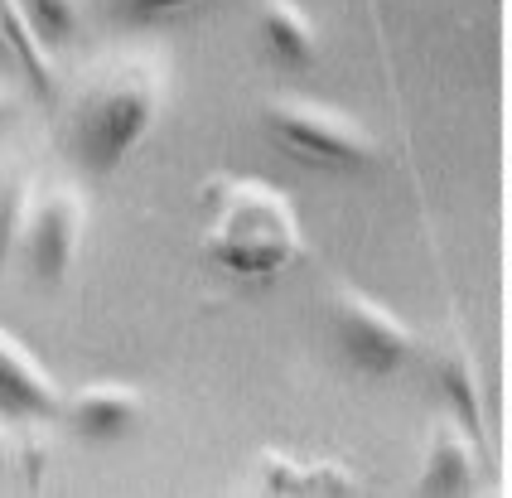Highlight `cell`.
I'll list each match as a JSON object with an SVG mask.
<instances>
[{
  "instance_id": "obj_18",
  "label": "cell",
  "mask_w": 512,
  "mask_h": 498,
  "mask_svg": "<svg viewBox=\"0 0 512 498\" xmlns=\"http://www.w3.org/2000/svg\"><path fill=\"white\" fill-rule=\"evenodd\" d=\"M5 54H10V44H5V34H0V59H5Z\"/></svg>"
},
{
  "instance_id": "obj_2",
  "label": "cell",
  "mask_w": 512,
  "mask_h": 498,
  "mask_svg": "<svg viewBox=\"0 0 512 498\" xmlns=\"http://www.w3.org/2000/svg\"><path fill=\"white\" fill-rule=\"evenodd\" d=\"M165 102V68L155 59H112L87 78L73 107V150L92 179H112L145 131L160 117Z\"/></svg>"
},
{
  "instance_id": "obj_10",
  "label": "cell",
  "mask_w": 512,
  "mask_h": 498,
  "mask_svg": "<svg viewBox=\"0 0 512 498\" xmlns=\"http://www.w3.org/2000/svg\"><path fill=\"white\" fill-rule=\"evenodd\" d=\"M474 484V460H469V445L450 431V426H440L435 440H430L426 450V469H421V489H445V494H459V489H469Z\"/></svg>"
},
{
  "instance_id": "obj_7",
  "label": "cell",
  "mask_w": 512,
  "mask_h": 498,
  "mask_svg": "<svg viewBox=\"0 0 512 498\" xmlns=\"http://www.w3.org/2000/svg\"><path fill=\"white\" fill-rule=\"evenodd\" d=\"M145 411V397L126 382H92L83 392H73L63 402V416L68 426L78 431L83 440H116L126 436Z\"/></svg>"
},
{
  "instance_id": "obj_15",
  "label": "cell",
  "mask_w": 512,
  "mask_h": 498,
  "mask_svg": "<svg viewBox=\"0 0 512 498\" xmlns=\"http://www.w3.org/2000/svg\"><path fill=\"white\" fill-rule=\"evenodd\" d=\"M199 0H121V20H136V25H150V20H165V15H179Z\"/></svg>"
},
{
  "instance_id": "obj_5",
  "label": "cell",
  "mask_w": 512,
  "mask_h": 498,
  "mask_svg": "<svg viewBox=\"0 0 512 498\" xmlns=\"http://www.w3.org/2000/svg\"><path fill=\"white\" fill-rule=\"evenodd\" d=\"M78 242H83V199L73 189H54L44 194L34 213H29L25 228V262L29 271L44 281V286H58L68 276V266L78 257Z\"/></svg>"
},
{
  "instance_id": "obj_1",
  "label": "cell",
  "mask_w": 512,
  "mask_h": 498,
  "mask_svg": "<svg viewBox=\"0 0 512 498\" xmlns=\"http://www.w3.org/2000/svg\"><path fill=\"white\" fill-rule=\"evenodd\" d=\"M199 204V247L213 266L247 276V281H266V276H281L285 266L300 262L305 233H300L295 204L281 189H271L266 179L213 175L203 184Z\"/></svg>"
},
{
  "instance_id": "obj_17",
  "label": "cell",
  "mask_w": 512,
  "mask_h": 498,
  "mask_svg": "<svg viewBox=\"0 0 512 498\" xmlns=\"http://www.w3.org/2000/svg\"><path fill=\"white\" fill-rule=\"evenodd\" d=\"M15 117V102H10V92H0V126Z\"/></svg>"
},
{
  "instance_id": "obj_12",
  "label": "cell",
  "mask_w": 512,
  "mask_h": 498,
  "mask_svg": "<svg viewBox=\"0 0 512 498\" xmlns=\"http://www.w3.org/2000/svg\"><path fill=\"white\" fill-rule=\"evenodd\" d=\"M435 382H440V392L455 402V411L474 426L479 421V397H474V363H469V353L459 349V344H445V349L435 353Z\"/></svg>"
},
{
  "instance_id": "obj_8",
  "label": "cell",
  "mask_w": 512,
  "mask_h": 498,
  "mask_svg": "<svg viewBox=\"0 0 512 498\" xmlns=\"http://www.w3.org/2000/svg\"><path fill=\"white\" fill-rule=\"evenodd\" d=\"M261 34H266L271 54L290 68H310L319 54V34L295 0H261Z\"/></svg>"
},
{
  "instance_id": "obj_9",
  "label": "cell",
  "mask_w": 512,
  "mask_h": 498,
  "mask_svg": "<svg viewBox=\"0 0 512 498\" xmlns=\"http://www.w3.org/2000/svg\"><path fill=\"white\" fill-rule=\"evenodd\" d=\"M0 34H5L15 63L25 68L34 97L49 102V97H54V78H49V59H44V39L34 34V25H29V15H25L20 0H0Z\"/></svg>"
},
{
  "instance_id": "obj_3",
  "label": "cell",
  "mask_w": 512,
  "mask_h": 498,
  "mask_svg": "<svg viewBox=\"0 0 512 498\" xmlns=\"http://www.w3.org/2000/svg\"><path fill=\"white\" fill-rule=\"evenodd\" d=\"M261 126L285 155L305 165H324V170H363L377 155V141L368 136L363 121H353L329 102L300 97V92L271 97L261 107Z\"/></svg>"
},
{
  "instance_id": "obj_11",
  "label": "cell",
  "mask_w": 512,
  "mask_h": 498,
  "mask_svg": "<svg viewBox=\"0 0 512 498\" xmlns=\"http://www.w3.org/2000/svg\"><path fill=\"white\" fill-rule=\"evenodd\" d=\"M29 199H34V184L25 170H0V271L25 247V228L34 213Z\"/></svg>"
},
{
  "instance_id": "obj_6",
  "label": "cell",
  "mask_w": 512,
  "mask_h": 498,
  "mask_svg": "<svg viewBox=\"0 0 512 498\" xmlns=\"http://www.w3.org/2000/svg\"><path fill=\"white\" fill-rule=\"evenodd\" d=\"M0 411L5 416H58L63 411L54 378L10 329H0Z\"/></svg>"
},
{
  "instance_id": "obj_14",
  "label": "cell",
  "mask_w": 512,
  "mask_h": 498,
  "mask_svg": "<svg viewBox=\"0 0 512 498\" xmlns=\"http://www.w3.org/2000/svg\"><path fill=\"white\" fill-rule=\"evenodd\" d=\"M305 469L310 465L285 460L281 450H266L256 465V484H261V494H305Z\"/></svg>"
},
{
  "instance_id": "obj_16",
  "label": "cell",
  "mask_w": 512,
  "mask_h": 498,
  "mask_svg": "<svg viewBox=\"0 0 512 498\" xmlns=\"http://www.w3.org/2000/svg\"><path fill=\"white\" fill-rule=\"evenodd\" d=\"M353 474L343 465H310L305 469V494H348Z\"/></svg>"
},
{
  "instance_id": "obj_13",
  "label": "cell",
  "mask_w": 512,
  "mask_h": 498,
  "mask_svg": "<svg viewBox=\"0 0 512 498\" xmlns=\"http://www.w3.org/2000/svg\"><path fill=\"white\" fill-rule=\"evenodd\" d=\"M20 5H25L34 34L44 39V49L63 44L68 34L78 30V15H83V0H20Z\"/></svg>"
},
{
  "instance_id": "obj_4",
  "label": "cell",
  "mask_w": 512,
  "mask_h": 498,
  "mask_svg": "<svg viewBox=\"0 0 512 498\" xmlns=\"http://www.w3.org/2000/svg\"><path fill=\"white\" fill-rule=\"evenodd\" d=\"M329 315H334V329H339L348 363L358 373H368V378H392L401 363L416 353L411 324H401L387 305H377L358 286H339L334 300H329Z\"/></svg>"
}]
</instances>
